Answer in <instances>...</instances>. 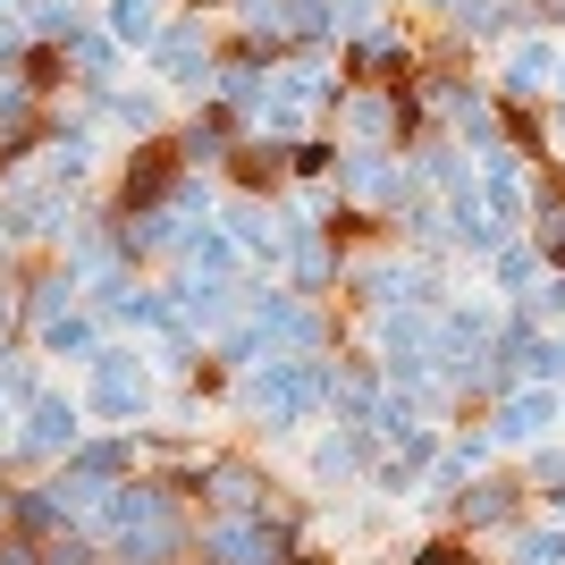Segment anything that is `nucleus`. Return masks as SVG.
I'll list each match as a JSON object with an SVG mask.
<instances>
[{
    "label": "nucleus",
    "instance_id": "obj_15",
    "mask_svg": "<svg viewBox=\"0 0 565 565\" xmlns=\"http://www.w3.org/2000/svg\"><path fill=\"white\" fill-rule=\"evenodd\" d=\"M515 565H565V532H532V523H515Z\"/></svg>",
    "mask_w": 565,
    "mask_h": 565
},
{
    "label": "nucleus",
    "instance_id": "obj_4",
    "mask_svg": "<svg viewBox=\"0 0 565 565\" xmlns=\"http://www.w3.org/2000/svg\"><path fill=\"white\" fill-rule=\"evenodd\" d=\"M430 456H439V430H405L397 448H388V465H380V498H405L430 472Z\"/></svg>",
    "mask_w": 565,
    "mask_h": 565
},
{
    "label": "nucleus",
    "instance_id": "obj_14",
    "mask_svg": "<svg viewBox=\"0 0 565 565\" xmlns=\"http://www.w3.org/2000/svg\"><path fill=\"white\" fill-rule=\"evenodd\" d=\"M405 565H481V557H472V541H465V532H456V523H448V532H430V541L414 548V557H405Z\"/></svg>",
    "mask_w": 565,
    "mask_h": 565
},
{
    "label": "nucleus",
    "instance_id": "obj_3",
    "mask_svg": "<svg viewBox=\"0 0 565 565\" xmlns=\"http://www.w3.org/2000/svg\"><path fill=\"white\" fill-rule=\"evenodd\" d=\"M557 388H532V380H523V388H507V397L490 405V448H541L548 430H557Z\"/></svg>",
    "mask_w": 565,
    "mask_h": 565
},
{
    "label": "nucleus",
    "instance_id": "obj_6",
    "mask_svg": "<svg viewBox=\"0 0 565 565\" xmlns=\"http://www.w3.org/2000/svg\"><path fill=\"white\" fill-rule=\"evenodd\" d=\"M380 380H388V372H372V363H330V405L347 414V423H372V405L388 397Z\"/></svg>",
    "mask_w": 565,
    "mask_h": 565
},
{
    "label": "nucleus",
    "instance_id": "obj_17",
    "mask_svg": "<svg viewBox=\"0 0 565 565\" xmlns=\"http://www.w3.org/2000/svg\"><path fill=\"white\" fill-rule=\"evenodd\" d=\"M354 68L372 76V68H405V43L397 34H363V43H354Z\"/></svg>",
    "mask_w": 565,
    "mask_h": 565
},
{
    "label": "nucleus",
    "instance_id": "obj_5",
    "mask_svg": "<svg viewBox=\"0 0 565 565\" xmlns=\"http://www.w3.org/2000/svg\"><path fill=\"white\" fill-rule=\"evenodd\" d=\"M532 254L565 270V178H541V186H532Z\"/></svg>",
    "mask_w": 565,
    "mask_h": 565
},
{
    "label": "nucleus",
    "instance_id": "obj_12",
    "mask_svg": "<svg viewBox=\"0 0 565 565\" xmlns=\"http://www.w3.org/2000/svg\"><path fill=\"white\" fill-rule=\"evenodd\" d=\"M515 312L532 321V330H541V321H565V270H557V279H532L515 296Z\"/></svg>",
    "mask_w": 565,
    "mask_h": 565
},
{
    "label": "nucleus",
    "instance_id": "obj_2",
    "mask_svg": "<svg viewBox=\"0 0 565 565\" xmlns=\"http://www.w3.org/2000/svg\"><path fill=\"white\" fill-rule=\"evenodd\" d=\"M515 515H523V481H515V472H472L465 490H456V507H448V523L465 532V541H481V532H507Z\"/></svg>",
    "mask_w": 565,
    "mask_h": 565
},
{
    "label": "nucleus",
    "instance_id": "obj_11",
    "mask_svg": "<svg viewBox=\"0 0 565 565\" xmlns=\"http://www.w3.org/2000/svg\"><path fill=\"white\" fill-rule=\"evenodd\" d=\"M102 405H110V414H136L143 405V380L127 372V354H102Z\"/></svg>",
    "mask_w": 565,
    "mask_h": 565
},
{
    "label": "nucleus",
    "instance_id": "obj_18",
    "mask_svg": "<svg viewBox=\"0 0 565 565\" xmlns=\"http://www.w3.org/2000/svg\"><path fill=\"white\" fill-rule=\"evenodd\" d=\"M532 481H548V490L565 481V439H541V448H532Z\"/></svg>",
    "mask_w": 565,
    "mask_h": 565
},
{
    "label": "nucleus",
    "instance_id": "obj_9",
    "mask_svg": "<svg viewBox=\"0 0 565 565\" xmlns=\"http://www.w3.org/2000/svg\"><path fill=\"white\" fill-rule=\"evenodd\" d=\"M548 76H557V51L541 43V34H532V43H515V60H507V94L515 102H532L548 85Z\"/></svg>",
    "mask_w": 565,
    "mask_h": 565
},
{
    "label": "nucleus",
    "instance_id": "obj_16",
    "mask_svg": "<svg viewBox=\"0 0 565 565\" xmlns=\"http://www.w3.org/2000/svg\"><path fill=\"white\" fill-rule=\"evenodd\" d=\"M25 439H34V448H43V456H51V448H76V414H68V405H43Z\"/></svg>",
    "mask_w": 565,
    "mask_h": 565
},
{
    "label": "nucleus",
    "instance_id": "obj_10",
    "mask_svg": "<svg viewBox=\"0 0 565 565\" xmlns=\"http://www.w3.org/2000/svg\"><path fill=\"white\" fill-rule=\"evenodd\" d=\"M296 270H305V296H321V287L338 279V245H330V228H305V236H296Z\"/></svg>",
    "mask_w": 565,
    "mask_h": 565
},
{
    "label": "nucleus",
    "instance_id": "obj_19",
    "mask_svg": "<svg viewBox=\"0 0 565 565\" xmlns=\"http://www.w3.org/2000/svg\"><path fill=\"white\" fill-rule=\"evenodd\" d=\"M330 18L338 25H363V18H372V0H330Z\"/></svg>",
    "mask_w": 565,
    "mask_h": 565
},
{
    "label": "nucleus",
    "instance_id": "obj_13",
    "mask_svg": "<svg viewBox=\"0 0 565 565\" xmlns=\"http://www.w3.org/2000/svg\"><path fill=\"white\" fill-rule=\"evenodd\" d=\"M490 262H498V279H507V287H532V279H541V254H532V236H507Z\"/></svg>",
    "mask_w": 565,
    "mask_h": 565
},
{
    "label": "nucleus",
    "instance_id": "obj_8",
    "mask_svg": "<svg viewBox=\"0 0 565 565\" xmlns=\"http://www.w3.org/2000/svg\"><path fill=\"white\" fill-rule=\"evenodd\" d=\"M212 490H220V507H228V515H270V481H262L245 456L212 465Z\"/></svg>",
    "mask_w": 565,
    "mask_h": 565
},
{
    "label": "nucleus",
    "instance_id": "obj_21",
    "mask_svg": "<svg viewBox=\"0 0 565 565\" xmlns=\"http://www.w3.org/2000/svg\"><path fill=\"white\" fill-rule=\"evenodd\" d=\"M557 405H565V397H557Z\"/></svg>",
    "mask_w": 565,
    "mask_h": 565
},
{
    "label": "nucleus",
    "instance_id": "obj_1",
    "mask_svg": "<svg viewBox=\"0 0 565 565\" xmlns=\"http://www.w3.org/2000/svg\"><path fill=\"white\" fill-rule=\"evenodd\" d=\"M254 405H262V423H270V430H296L312 405H330V363H312V354L270 363V372L254 380Z\"/></svg>",
    "mask_w": 565,
    "mask_h": 565
},
{
    "label": "nucleus",
    "instance_id": "obj_20",
    "mask_svg": "<svg viewBox=\"0 0 565 565\" xmlns=\"http://www.w3.org/2000/svg\"><path fill=\"white\" fill-rule=\"evenodd\" d=\"M548 515H565V481H557V490H548Z\"/></svg>",
    "mask_w": 565,
    "mask_h": 565
},
{
    "label": "nucleus",
    "instance_id": "obj_7",
    "mask_svg": "<svg viewBox=\"0 0 565 565\" xmlns=\"http://www.w3.org/2000/svg\"><path fill=\"white\" fill-rule=\"evenodd\" d=\"M372 430L363 423H338V439H321V456H312V472H321V481H354V472H372Z\"/></svg>",
    "mask_w": 565,
    "mask_h": 565
}]
</instances>
